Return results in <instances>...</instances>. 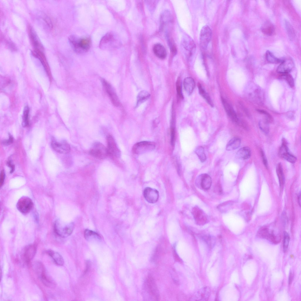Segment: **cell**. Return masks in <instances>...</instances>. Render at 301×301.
Returning <instances> with one entry per match:
<instances>
[{"label":"cell","instance_id":"6da1fadb","mask_svg":"<svg viewBox=\"0 0 301 301\" xmlns=\"http://www.w3.org/2000/svg\"><path fill=\"white\" fill-rule=\"evenodd\" d=\"M69 40L74 51L78 54L86 53L91 46V40L88 37L78 38L72 35L69 38Z\"/></svg>","mask_w":301,"mask_h":301},{"label":"cell","instance_id":"7a4b0ae2","mask_svg":"<svg viewBox=\"0 0 301 301\" xmlns=\"http://www.w3.org/2000/svg\"><path fill=\"white\" fill-rule=\"evenodd\" d=\"M246 96L250 100L257 104L262 103L264 100V93L261 88L253 83H248L245 90Z\"/></svg>","mask_w":301,"mask_h":301},{"label":"cell","instance_id":"3957f363","mask_svg":"<svg viewBox=\"0 0 301 301\" xmlns=\"http://www.w3.org/2000/svg\"><path fill=\"white\" fill-rule=\"evenodd\" d=\"M74 227L73 222H66L57 220L55 222L54 230L56 234L62 238L66 237L72 233Z\"/></svg>","mask_w":301,"mask_h":301},{"label":"cell","instance_id":"277c9868","mask_svg":"<svg viewBox=\"0 0 301 301\" xmlns=\"http://www.w3.org/2000/svg\"><path fill=\"white\" fill-rule=\"evenodd\" d=\"M144 289L150 299L154 300H159V292L155 280L151 276L148 275L146 277L144 282Z\"/></svg>","mask_w":301,"mask_h":301},{"label":"cell","instance_id":"5b68a950","mask_svg":"<svg viewBox=\"0 0 301 301\" xmlns=\"http://www.w3.org/2000/svg\"><path fill=\"white\" fill-rule=\"evenodd\" d=\"M119 41L116 35L112 32H109L102 38L99 47L103 49H111L117 47Z\"/></svg>","mask_w":301,"mask_h":301},{"label":"cell","instance_id":"8992f818","mask_svg":"<svg viewBox=\"0 0 301 301\" xmlns=\"http://www.w3.org/2000/svg\"><path fill=\"white\" fill-rule=\"evenodd\" d=\"M34 266L39 278L44 285L48 287L54 286V283L47 275L45 267L42 263L36 262L34 263Z\"/></svg>","mask_w":301,"mask_h":301},{"label":"cell","instance_id":"52a82bcc","mask_svg":"<svg viewBox=\"0 0 301 301\" xmlns=\"http://www.w3.org/2000/svg\"><path fill=\"white\" fill-rule=\"evenodd\" d=\"M90 155L99 159L106 158L108 155L107 148L99 142L94 143L89 151Z\"/></svg>","mask_w":301,"mask_h":301},{"label":"cell","instance_id":"ba28073f","mask_svg":"<svg viewBox=\"0 0 301 301\" xmlns=\"http://www.w3.org/2000/svg\"><path fill=\"white\" fill-rule=\"evenodd\" d=\"M155 147V143L153 142L142 141L135 144L133 147L132 150L134 153L140 154L152 151Z\"/></svg>","mask_w":301,"mask_h":301},{"label":"cell","instance_id":"9c48e42d","mask_svg":"<svg viewBox=\"0 0 301 301\" xmlns=\"http://www.w3.org/2000/svg\"><path fill=\"white\" fill-rule=\"evenodd\" d=\"M33 205V202L31 198L27 196H23L18 200L16 208L21 213L26 214L31 210Z\"/></svg>","mask_w":301,"mask_h":301},{"label":"cell","instance_id":"30bf717a","mask_svg":"<svg viewBox=\"0 0 301 301\" xmlns=\"http://www.w3.org/2000/svg\"><path fill=\"white\" fill-rule=\"evenodd\" d=\"M212 35L211 30L207 25L203 26L201 29L200 36V43L201 47L205 49L211 40Z\"/></svg>","mask_w":301,"mask_h":301},{"label":"cell","instance_id":"8fae6325","mask_svg":"<svg viewBox=\"0 0 301 301\" xmlns=\"http://www.w3.org/2000/svg\"><path fill=\"white\" fill-rule=\"evenodd\" d=\"M182 46L186 55L190 58L194 53L196 50V45L193 40L190 36H186L182 42Z\"/></svg>","mask_w":301,"mask_h":301},{"label":"cell","instance_id":"7c38bea8","mask_svg":"<svg viewBox=\"0 0 301 301\" xmlns=\"http://www.w3.org/2000/svg\"><path fill=\"white\" fill-rule=\"evenodd\" d=\"M51 145L53 149L57 152L65 154L70 150V147L68 143L65 141L58 142L54 138L52 139Z\"/></svg>","mask_w":301,"mask_h":301},{"label":"cell","instance_id":"4fadbf2b","mask_svg":"<svg viewBox=\"0 0 301 301\" xmlns=\"http://www.w3.org/2000/svg\"><path fill=\"white\" fill-rule=\"evenodd\" d=\"M107 141L108 155L114 158L119 157L120 151L113 137L111 135H108L107 137Z\"/></svg>","mask_w":301,"mask_h":301},{"label":"cell","instance_id":"5bb4252c","mask_svg":"<svg viewBox=\"0 0 301 301\" xmlns=\"http://www.w3.org/2000/svg\"><path fill=\"white\" fill-rule=\"evenodd\" d=\"M102 84L113 104L116 106L120 104L118 98L111 85L106 80L102 79Z\"/></svg>","mask_w":301,"mask_h":301},{"label":"cell","instance_id":"9a60e30c","mask_svg":"<svg viewBox=\"0 0 301 301\" xmlns=\"http://www.w3.org/2000/svg\"><path fill=\"white\" fill-rule=\"evenodd\" d=\"M28 31L29 38L34 47V49H38L43 51L44 47L40 42L35 31L30 25H28Z\"/></svg>","mask_w":301,"mask_h":301},{"label":"cell","instance_id":"2e32d148","mask_svg":"<svg viewBox=\"0 0 301 301\" xmlns=\"http://www.w3.org/2000/svg\"><path fill=\"white\" fill-rule=\"evenodd\" d=\"M143 194L145 200L150 203H155L159 198L158 191L156 189L150 187L146 188L144 190Z\"/></svg>","mask_w":301,"mask_h":301},{"label":"cell","instance_id":"e0dca14e","mask_svg":"<svg viewBox=\"0 0 301 301\" xmlns=\"http://www.w3.org/2000/svg\"><path fill=\"white\" fill-rule=\"evenodd\" d=\"M37 251V246L35 244H30L24 248L22 257L24 261L29 264L34 257Z\"/></svg>","mask_w":301,"mask_h":301},{"label":"cell","instance_id":"ac0fdd59","mask_svg":"<svg viewBox=\"0 0 301 301\" xmlns=\"http://www.w3.org/2000/svg\"><path fill=\"white\" fill-rule=\"evenodd\" d=\"M279 154L281 157L290 163H294L296 160V158L289 152L287 142L284 139L282 140V145L279 151Z\"/></svg>","mask_w":301,"mask_h":301},{"label":"cell","instance_id":"d6986e66","mask_svg":"<svg viewBox=\"0 0 301 301\" xmlns=\"http://www.w3.org/2000/svg\"><path fill=\"white\" fill-rule=\"evenodd\" d=\"M294 66V62L291 59L283 60L277 67V71L280 73H287L292 70Z\"/></svg>","mask_w":301,"mask_h":301},{"label":"cell","instance_id":"ffe728a7","mask_svg":"<svg viewBox=\"0 0 301 301\" xmlns=\"http://www.w3.org/2000/svg\"><path fill=\"white\" fill-rule=\"evenodd\" d=\"M32 53L34 57L39 60L46 72L49 74L50 71L49 66L43 51L34 49Z\"/></svg>","mask_w":301,"mask_h":301},{"label":"cell","instance_id":"44dd1931","mask_svg":"<svg viewBox=\"0 0 301 301\" xmlns=\"http://www.w3.org/2000/svg\"><path fill=\"white\" fill-rule=\"evenodd\" d=\"M196 181L197 183H199L201 187L205 190L208 189L212 184L211 178L207 174H203L199 175Z\"/></svg>","mask_w":301,"mask_h":301},{"label":"cell","instance_id":"7402d4cb","mask_svg":"<svg viewBox=\"0 0 301 301\" xmlns=\"http://www.w3.org/2000/svg\"><path fill=\"white\" fill-rule=\"evenodd\" d=\"M222 101L225 110L227 115L233 121L238 123V118L232 106L224 98H222Z\"/></svg>","mask_w":301,"mask_h":301},{"label":"cell","instance_id":"603a6c76","mask_svg":"<svg viewBox=\"0 0 301 301\" xmlns=\"http://www.w3.org/2000/svg\"><path fill=\"white\" fill-rule=\"evenodd\" d=\"M193 213L196 222L198 225H203L206 221V217L203 212L199 208H194Z\"/></svg>","mask_w":301,"mask_h":301},{"label":"cell","instance_id":"cb8c5ba5","mask_svg":"<svg viewBox=\"0 0 301 301\" xmlns=\"http://www.w3.org/2000/svg\"><path fill=\"white\" fill-rule=\"evenodd\" d=\"M153 50L155 56L160 59H164L166 56V49L164 46L160 44L157 43L154 45Z\"/></svg>","mask_w":301,"mask_h":301},{"label":"cell","instance_id":"d4e9b609","mask_svg":"<svg viewBox=\"0 0 301 301\" xmlns=\"http://www.w3.org/2000/svg\"><path fill=\"white\" fill-rule=\"evenodd\" d=\"M46 252L52 258L56 264L60 266H62L63 265V259L61 255L58 252L49 250L46 251Z\"/></svg>","mask_w":301,"mask_h":301},{"label":"cell","instance_id":"484cf974","mask_svg":"<svg viewBox=\"0 0 301 301\" xmlns=\"http://www.w3.org/2000/svg\"><path fill=\"white\" fill-rule=\"evenodd\" d=\"M183 86L186 92L189 95H190L192 93L195 87L194 80L191 77H187L183 81Z\"/></svg>","mask_w":301,"mask_h":301},{"label":"cell","instance_id":"4316f807","mask_svg":"<svg viewBox=\"0 0 301 301\" xmlns=\"http://www.w3.org/2000/svg\"><path fill=\"white\" fill-rule=\"evenodd\" d=\"M150 96V94L146 91L142 90L140 91L137 96L136 107H138L142 103L147 100Z\"/></svg>","mask_w":301,"mask_h":301},{"label":"cell","instance_id":"83f0119b","mask_svg":"<svg viewBox=\"0 0 301 301\" xmlns=\"http://www.w3.org/2000/svg\"><path fill=\"white\" fill-rule=\"evenodd\" d=\"M261 30L263 33L267 35L270 36L274 33L275 28L274 25L271 22L267 21L262 25Z\"/></svg>","mask_w":301,"mask_h":301},{"label":"cell","instance_id":"f1b7e54d","mask_svg":"<svg viewBox=\"0 0 301 301\" xmlns=\"http://www.w3.org/2000/svg\"><path fill=\"white\" fill-rule=\"evenodd\" d=\"M84 236L86 239L88 241H96L101 239L100 236L97 233L88 229L85 230Z\"/></svg>","mask_w":301,"mask_h":301},{"label":"cell","instance_id":"f546056e","mask_svg":"<svg viewBox=\"0 0 301 301\" xmlns=\"http://www.w3.org/2000/svg\"><path fill=\"white\" fill-rule=\"evenodd\" d=\"M251 151L248 147H242L239 149L236 153V156L239 158L247 159L250 157Z\"/></svg>","mask_w":301,"mask_h":301},{"label":"cell","instance_id":"4dcf8cb0","mask_svg":"<svg viewBox=\"0 0 301 301\" xmlns=\"http://www.w3.org/2000/svg\"><path fill=\"white\" fill-rule=\"evenodd\" d=\"M240 143L241 141L240 138H233L230 140L227 143L226 149L228 151L235 150L239 147Z\"/></svg>","mask_w":301,"mask_h":301},{"label":"cell","instance_id":"1f68e13d","mask_svg":"<svg viewBox=\"0 0 301 301\" xmlns=\"http://www.w3.org/2000/svg\"><path fill=\"white\" fill-rule=\"evenodd\" d=\"M198 87L199 92L200 95L205 99L207 102L211 107L213 106V104L211 98L205 90L202 87V85L198 83Z\"/></svg>","mask_w":301,"mask_h":301},{"label":"cell","instance_id":"d6a6232c","mask_svg":"<svg viewBox=\"0 0 301 301\" xmlns=\"http://www.w3.org/2000/svg\"><path fill=\"white\" fill-rule=\"evenodd\" d=\"M276 172L279 179L280 185L282 187L284 183V177L282 165L281 163H278L276 167Z\"/></svg>","mask_w":301,"mask_h":301},{"label":"cell","instance_id":"836d02e7","mask_svg":"<svg viewBox=\"0 0 301 301\" xmlns=\"http://www.w3.org/2000/svg\"><path fill=\"white\" fill-rule=\"evenodd\" d=\"M29 108L28 106H26L24 109L22 118V124L23 127L28 126L29 125Z\"/></svg>","mask_w":301,"mask_h":301},{"label":"cell","instance_id":"e575fe53","mask_svg":"<svg viewBox=\"0 0 301 301\" xmlns=\"http://www.w3.org/2000/svg\"><path fill=\"white\" fill-rule=\"evenodd\" d=\"M266 58L267 61L271 63H281L283 60L277 58L269 51H267L266 53Z\"/></svg>","mask_w":301,"mask_h":301},{"label":"cell","instance_id":"d590c367","mask_svg":"<svg viewBox=\"0 0 301 301\" xmlns=\"http://www.w3.org/2000/svg\"><path fill=\"white\" fill-rule=\"evenodd\" d=\"M195 153L198 156L201 162H203L206 160V156L205 153L204 148L202 146L197 147L195 150Z\"/></svg>","mask_w":301,"mask_h":301},{"label":"cell","instance_id":"8d00e7d4","mask_svg":"<svg viewBox=\"0 0 301 301\" xmlns=\"http://www.w3.org/2000/svg\"><path fill=\"white\" fill-rule=\"evenodd\" d=\"M285 29L289 37L291 40H293L295 36L294 29L290 24L287 21H285Z\"/></svg>","mask_w":301,"mask_h":301},{"label":"cell","instance_id":"74e56055","mask_svg":"<svg viewBox=\"0 0 301 301\" xmlns=\"http://www.w3.org/2000/svg\"><path fill=\"white\" fill-rule=\"evenodd\" d=\"M259 126L262 132L265 135L268 133L269 130V123L265 119L261 120L259 121Z\"/></svg>","mask_w":301,"mask_h":301},{"label":"cell","instance_id":"f35d334b","mask_svg":"<svg viewBox=\"0 0 301 301\" xmlns=\"http://www.w3.org/2000/svg\"><path fill=\"white\" fill-rule=\"evenodd\" d=\"M290 240V237L289 234L287 232H285L284 233L283 242V248L284 252H285L287 251L288 248Z\"/></svg>","mask_w":301,"mask_h":301},{"label":"cell","instance_id":"ab89813d","mask_svg":"<svg viewBox=\"0 0 301 301\" xmlns=\"http://www.w3.org/2000/svg\"><path fill=\"white\" fill-rule=\"evenodd\" d=\"M285 74L283 76L284 78L290 86L291 88L293 87L294 86V81L292 77L288 73Z\"/></svg>","mask_w":301,"mask_h":301},{"label":"cell","instance_id":"60d3db41","mask_svg":"<svg viewBox=\"0 0 301 301\" xmlns=\"http://www.w3.org/2000/svg\"><path fill=\"white\" fill-rule=\"evenodd\" d=\"M259 112L264 115L265 117V120L269 123L272 121V118L271 115L267 111L262 110L258 109Z\"/></svg>","mask_w":301,"mask_h":301},{"label":"cell","instance_id":"b9f144b4","mask_svg":"<svg viewBox=\"0 0 301 301\" xmlns=\"http://www.w3.org/2000/svg\"><path fill=\"white\" fill-rule=\"evenodd\" d=\"M175 137V129L173 124H171L170 127V142L172 145L174 143Z\"/></svg>","mask_w":301,"mask_h":301},{"label":"cell","instance_id":"7bdbcfd3","mask_svg":"<svg viewBox=\"0 0 301 301\" xmlns=\"http://www.w3.org/2000/svg\"><path fill=\"white\" fill-rule=\"evenodd\" d=\"M260 153L262 157L263 163L265 167L267 168L268 163L267 159L265 157L264 152L262 150H260Z\"/></svg>","mask_w":301,"mask_h":301},{"label":"cell","instance_id":"ee69618b","mask_svg":"<svg viewBox=\"0 0 301 301\" xmlns=\"http://www.w3.org/2000/svg\"><path fill=\"white\" fill-rule=\"evenodd\" d=\"M9 138L6 140H4L2 141V144L5 145H8L12 143L13 141V138L12 136L10 135L9 134Z\"/></svg>","mask_w":301,"mask_h":301},{"label":"cell","instance_id":"f6af8a7d","mask_svg":"<svg viewBox=\"0 0 301 301\" xmlns=\"http://www.w3.org/2000/svg\"><path fill=\"white\" fill-rule=\"evenodd\" d=\"M6 45L10 50L13 51H15L16 50V48L15 46L11 41H7L6 42Z\"/></svg>","mask_w":301,"mask_h":301},{"label":"cell","instance_id":"bcb514c9","mask_svg":"<svg viewBox=\"0 0 301 301\" xmlns=\"http://www.w3.org/2000/svg\"><path fill=\"white\" fill-rule=\"evenodd\" d=\"M0 176V185L1 187L4 183L5 178V173L4 170L1 171Z\"/></svg>","mask_w":301,"mask_h":301},{"label":"cell","instance_id":"7dc6e473","mask_svg":"<svg viewBox=\"0 0 301 301\" xmlns=\"http://www.w3.org/2000/svg\"><path fill=\"white\" fill-rule=\"evenodd\" d=\"M176 90L177 93L179 96L181 98H183V96L182 92L181 87L180 85L177 84L176 85Z\"/></svg>","mask_w":301,"mask_h":301},{"label":"cell","instance_id":"c3c4849f","mask_svg":"<svg viewBox=\"0 0 301 301\" xmlns=\"http://www.w3.org/2000/svg\"><path fill=\"white\" fill-rule=\"evenodd\" d=\"M44 19L49 27L50 28H52L53 25L51 21L49 18L46 16L44 18Z\"/></svg>","mask_w":301,"mask_h":301},{"label":"cell","instance_id":"681fc988","mask_svg":"<svg viewBox=\"0 0 301 301\" xmlns=\"http://www.w3.org/2000/svg\"><path fill=\"white\" fill-rule=\"evenodd\" d=\"M7 165L10 167L11 169L10 173H12L14 170V166L11 161L10 160H9L7 163Z\"/></svg>","mask_w":301,"mask_h":301},{"label":"cell","instance_id":"f907efd6","mask_svg":"<svg viewBox=\"0 0 301 301\" xmlns=\"http://www.w3.org/2000/svg\"><path fill=\"white\" fill-rule=\"evenodd\" d=\"M292 273L291 272H290V275H289V284L290 285L291 283V282H292Z\"/></svg>","mask_w":301,"mask_h":301}]
</instances>
